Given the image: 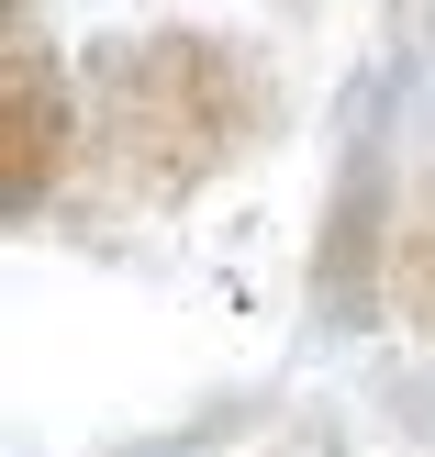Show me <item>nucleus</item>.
Segmentation results:
<instances>
[{
	"mask_svg": "<svg viewBox=\"0 0 435 457\" xmlns=\"http://www.w3.org/2000/svg\"><path fill=\"white\" fill-rule=\"evenodd\" d=\"M79 112H89V168L134 212H168L257 145L268 79L246 67V45L201 22H156V34H112L79 67Z\"/></svg>",
	"mask_w": 435,
	"mask_h": 457,
	"instance_id": "obj_1",
	"label": "nucleus"
},
{
	"mask_svg": "<svg viewBox=\"0 0 435 457\" xmlns=\"http://www.w3.org/2000/svg\"><path fill=\"white\" fill-rule=\"evenodd\" d=\"M223 424H235V413H213V424H190V436H168V446H123V457H201V446L223 436Z\"/></svg>",
	"mask_w": 435,
	"mask_h": 457,
	"instance_id": "obj_6",
	"label": "nucleus"
},
{
	"mask_svg": "<svg viewBox=\"0 0 435 457\" xmlns=\"http://www.w3.org/2000/svg\"><path fill=\"white\" fill-rule=\"evenodd\" d=\"M89 156V112L67 56L45 45L34 0H12V34H0V212L45 223V201L67 190V168Z\"/></svg>",
	"mask_w": 435,
	"mask_h": 457,
	"instance_id": "obj_3",
	"label": "nucleus"
},
{
	"mask_svg": "<svg viewBox=\"0 0 435 457\" xmlns=\"http://www.w3.org/2000/svg\"><path fill=\"white\" fill-rule=\"evenodd\" d=\"M380 22H391V56H414V45H435V0H380Z\"/></svg>",
	"mask_w": 435,
	"mask_h": 457,
	"instance_id": "obj_5",
	"label": "nucleus"
},
{
	"mask_svg": "<svg viewBox=\"0 0 435 457\" xmlns=\"http://www.w3.org/2000/svg\"><path fill=\"white\" fill-rule=\"evenodd\" d=\"M391 312L435 346V190L402 201V245H391Z\"/></svg>",
	"mask_w": 435,
	"mask_h": 457,
	"instance_id": "obj_4",
	"label": "nucleus"
},
{
	"mask_svg": "<svg viewBox=\"0 0 435 457\" xmlns=\"http://www.w3.org/2000/svg\"><path fill=\"white\" fill-rule=\"evenodd\" d=\"M391 101H402V56L357 67L335 101V179H324V223H313V335H369L391 312V245H402V179H391Z\"/></svg>",
	"mask_w": 435,
	"mask_h": 457,
	"instance_id": "obj_2",
	"label": "nucleus"
},
{
	"mask_svg": "<svg viewBox=\"0 0 435 457\" xmlns=\"http://www.w3.org/2000/svg\"><path fill=\"white\" fill-rule=\"evenodd\" d=\"M290 457H347V446H335V436H302V446H290Z\"/></svg>",
	"mask_w": 435,
	"mask_h": 457,
	"instance_id": "obj_7",
	"label": "nucleus"
}]
</instances>
